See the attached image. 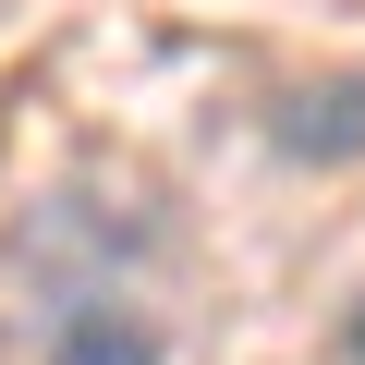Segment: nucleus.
<instances>
[{
  "mask_svg": "<svg viewBox=\"0 0 365 365\" xmlns=\"http://www.w3.org/2000/svg\"><path fill=\"white\" fill-rule=\"evenodd\" d=\"M37 365H170V341H158L122 292H98V304L37 317Z\"/></svg>",
  "mask_w": 365,
  "mask_h": 365,
  "instance_id": "7ed1b4c3",
  "label": "nucleus"
},
{
  "mask_svg": "<svg viewBox=\"0 0 365 365\" xmlns=\"http://www.w3.org/2000/svg\"><path fill=\"white\" fill-rule=\"evenodd\" d=\"M341 353H353V365H365V304H353V317H341Z\"/></svg>",
  "mask_w": 365,
  "mask_h": 365,
  "instance_id": "20e7f679",
  "label": "nucleus"
},
{
  "mask_svg": "<svg viewBox=\"0 0 365 365\" xmlns=\"http://www.w3.org/2000/svg\"><path fill=\"white\" fill-rule=\"evenodd\" d=\"M268 146L304 158V170H353V158H365V73L280 86V98H268Z\"/></svg>",
  "mask_w": 365,
  "mask_h": 365,
  "instance_id": "f03ea898",
  "label": "nucleus"
},
{
  "mask_svg": "<svg viewBox=\"0 0 365 365\" xmlns=\"http://www.w3.org/2000/svg\"><path fill=\"white\" fill-rule=\"evenodd\" d=\"M146 244H158V220H134V207H110V195H37L0 256H13V280L49 292V317H61V304L122 292V268H134Z\"/></svg>",
  "mask_w": 365,
  "mask_h": 365,
  "instance_id": "f257e3e1",
  "label": "nucleus"
}]
</instances>
